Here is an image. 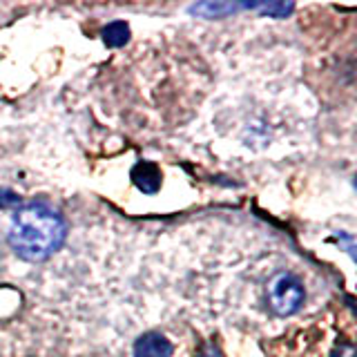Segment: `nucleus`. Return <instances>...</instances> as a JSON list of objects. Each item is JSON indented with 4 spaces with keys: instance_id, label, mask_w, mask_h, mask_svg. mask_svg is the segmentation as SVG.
Listing matches in <instances>:
<instances>
[{
    "instance_id": "f257e3e1",
    "label": "nucleus",
    "mask_w": 357,
    "mask_h": 357,
    "mask_svg": "<svg viewBox=\"0 0 357 357\" xmlns=\"http://www.w3.org/2000/svg\"><path fill=\"white\" fill-rule=\"evenodd\" d=\"M65 221L56 210L43 204L20 208L9 223L7 241L20 259L43 261L52 257L65 241Z\"/></svg>"
},
{
    "instance_id": "f03ea898",
    "label": "nucleus",
    "mask_w": 357,
    "mask_h": 357,
    "mask_svg": "<svg viewBox=\"0 0 357 357\" xmlns=\"http://www.w3.org/2000/svg\"><path fill=\"white\" fill-rule=\"evenodd\" d=\"M268 304L277 315H293L304 304V286L290 273H279L268 282Z\"/></svg>"
},
{
    "instance_id": "7ed1b4c3",
    "label": "nucleus",
    "mask_w": 357,
    "mask_h": 357,
    "mask_svg": "<svg viewBox=\"0 0 357 357\" xmlns=\"http://www.w3.org/2000/svg\"><path fill=\"white\" fill-rule=\"evenodd\" d=\"M134 357H172V344L159 333H145L134 344Z\"/></svg>"
},
{
    "instance_id": "20e7f679",
    "label": "nucleus",
    "mask_w": 357,
    "mask_h": 357,
    "mask_svg": "<svg viewBox=\"0 0 357 357\" xmlns=\"http://www.w3.org/2000/svg\"><path fill=\"white\" fill-rule=\"evenodd\" d=\"M132 178H134V183H137V188L148 195H154L156 190L161 188V172H159V167L152 163H145V161L139 163L132 170Z\"/></svg>"
},
{
    "instance_id": "39448f33",
    "label": "nucleus",
    "mask_w": 357,
    "mask_h": 357,
    "mask_svg": "<svg viewBox=\"0 0 357 357\" xmlns=\"http://www.w3.org/2000/svg\"><path fill=\"white\" fill-rule=\"evenodd\" d=\"M128 38H130V29L126 22H109L103 29V40L109 47H121V45L128 43Z\"/></svg>"
}]
</instances>
